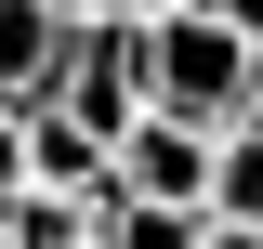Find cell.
<instances>
[{
    "instance_id": "12",
    "label": "cell",
    "mask_w": 263,
    "mask_h": 249,
    "mask_svg": "<svg viewBox=\"0 0 263 249\" xmlns=\"http://www.w3.org/2000/svg\"><path fill=\"white\" fill-rule=\"evenodd\" d=\"M119 13H132V27H158V13H184V0H119Z\"/></svg>"
},
{
    "instance_id": "11",
    "label": "cell",
    "mask_w": 263,
    "mask_h": 249,
    "mask_svg": "<svg viewBox=\"0 0 263 249\" xmlns=\"http://www.w3.org/2000/svg\"><path fill=\"white\" fill-rule=\"evenodd\" d=\"M40 13H66V27H92V13H119V0H40Z\"/></svg>"
},
{
    "instance_id": "2",
    "label": "cell",
    "mask_w": 263,
    "mask_h": 249,
    "mask_svg": "<svg viewBox=\"0 0 263 249\" xmlns=\"http://www.w3.org/2000/svg\"><path fill=\"white\" fill-rule=\"evenodd\" d=\"M53 105H66L79 131H105V157H119V131L145 118V27H132V13H92V27H66Z\"/></svg>"
},
{
    "instance_id": "8",
    "label": "cell",
    "mask_w": 263,
    "mask_h": 249,
    "mask_svg": "<svg viewBox=\"0 0 263 249\" xmlns=\"http://www.w3.org/2000/svg\"><path fill=\"white\" fill-rule=\"evenodd\" d=\"M27 197V105H0V210Z\"/></svg>"
},
{
    "instance_id": "6",
    "label": "cell",
    "mask_w": 263,
    "mask_h": 249,
    "mask_svg": "<svg viewBox=\"0 0 263 249\" xmlns=\"http://www.w3.org/2000/svg\"><path fill=\"white\" fill-rule=\"evenodd\" d=\"M197 223H263V131H224V144H211V197H197Z\"/></svg>"
},
{
    "instance_id": "9",
    "label": "cell",
    "mask_w": 263,
    "mask_h": 249,
    "mask_svg": "<svg viewBox=\"0 0 263 249\" xmlns=\"http://www.w3.org/2000/svg\"><path fill=\"white\" fill-rule=\"evenodd\" d=\"M197 249H263V223H197Z\"/></svg>"
},
{
    "instance_id": "7",
    "label": "cell",
    "mask_w": 263,
    "mask_h": 249,
    "mask_svg": "<svg viewBox=\"0 0 263 249\" xmlns=\"http://www.w3.org/2000/svg\"><path fill=\"white\" fill-rule=\"evenodd\" d=\"M13 249H92V210H79V197H13Z\"/></svg>"
},
{
    "instance_id": "14",
    "label": "cell",
    "mask_w": 263,
    "mask_h": 249,
    "mask_svg": "<svg viewBox=\"0 0 263 249\" xmlns=\"http://www.w3.org/2000/svg\"><path fill=\"white\" fill-rule=\"evenodd\" d=\"M0 249H13V223H0Z\"/></svg>"
},
{
    "instance_id": "13",
    "label": "cell",
    "mask_w": 263,
    "mask_h": 249,
    "mask_svg": "<svg viewBox=\"0 0 263 249\" xmlns=\"http://www.w3.org/2000/svg\"><path fill=\"white\" fill-rule=\"evenodd\" d=\"M250 131H263V92H250Z\"/></svg>"
},
{
    "instance_id": "10",
    "label": "cell",
    "mask_w": 263,
    "mask_h": 249,
    "mask_svg": "<svg viewBox=\"0 0 263 249\" xmlns=\"http://www.w3.org/2000/svg\"><path fill=\"white\" fill-rule=\"evenodd\" d=\"M211 13H224V27H237V39H263V0H211Z\"/></svg>"
},
{
    "instance_id": "5",
    "label": "cell",
    "mask_w": 263,
    "mask_h": 249,
    "mask_svg": "<svg viewBox=\"0 0 263 249\" xmlns=\"http://www.w3.org/2000/svg\"><path fill=\"white\" fill-rule=\"evenodd\" d=\"M53 66H66V13L0 0V105H53Z\"/></svg>"
},
{
    "instance_id": "4",
    "label": "cell",
    "mask_w": 263,
    "mask_h": 249,
    "mask_svg": "<svg viewBox=\"0 0 263 249\" xmlns=\"http://www.w3.org/2000/svg\"><path fill=\"white\" fill-rule=\"evenodd\" d=\"M105 131H79L66 105H27V197H105Z\"/></svg>"
},
{
    "instance_id": "1",
    "label": "cell",
    "mask_w": 263,
    "mask_h": 249,
    "mask_svg": "<svg viewBox=\"0 0 263 249\" xmlns=\"http://www.w3.org/2000/svg\"><path fill=\"white\" fill-rule=\"evenodd\" d=\"M250 92H263V39H237L211 0H184V13H158L145 27V105L184 131H250Z\"/></svg>"
},
{
    "instance_id": "3",
    "label": "cell",
    "mask_w": 263,
    "mask_h": 249,
    "mask_svg": "<svg viewBox=\"0 0 263 249\" xmlns=\"http://www.w3.org/2000/svg\"><path fill=\"white\" fill-rule=\"evenodd\" d=\"M105 171H119V197H145V210H197V197H211V131H184V118L145 105Z\"/></svg>"
}]
</instances>
